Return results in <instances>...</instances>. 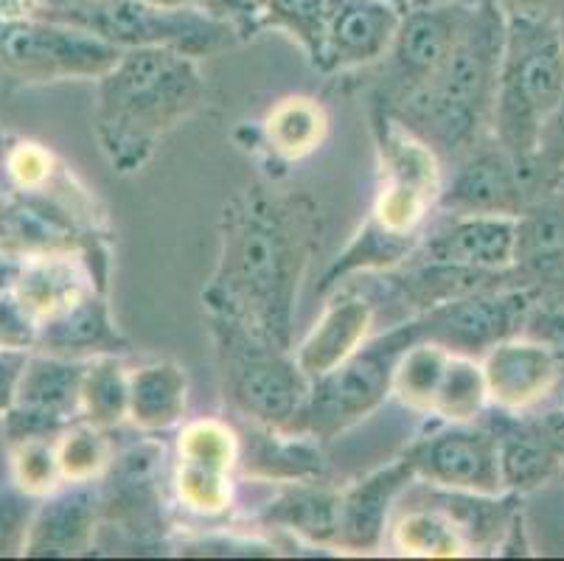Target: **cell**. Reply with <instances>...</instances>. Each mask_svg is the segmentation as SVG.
<instances>
[{
	"instance_id": "obj_1",
	"label": "cell",
	"mask_w": 564,
	"mask_h": 561,
	"mask_svg": "<svg viewBox=\"0 0 564 561\" xmlns=\"http://www.w3.org/2000/svg\"><path fill=\"white\" fill-rule=\"evenodd\" d=\"M321 236L323 211L312 194L245 185L219 214V256L199 295L203 312L292 348L299 292Z\"/></svg>"
},
{
	"instance_id": "obj_2",
	"label": "cell",
	"mask_w": 564,
	"mask_h": 561,
	"mask_svg": "<svg viewBox=\"0 0 564 561\" xmlns=\"http://www.w3.org/2000/svg\"><path fill=\"white\" fill-rule=\"evenodd\" d=\"M377 143V192L366 223L323 272L321 295L354 276H377L402 267L430 230L444 188V163L388 107L368 105Z\"/></svg>"
},
{
	"instance_id": "obj_3",
	"label": "cell",
	"mask_w": 564,
	"mask_h": 561,
	"mask_svg": "<svg viewBox=\"0 0 564 561\" xmlns=\"http://www.w3.org/2000/svg\"><path fill=\"white\" fill-rule=\"evenodd\" d=\"M205 79L194 56L127 48L96 79L94 136L112 172L138 174L172 130L199 110Z\"/></svg>"
},
{
	"instance_id": "obj_4",
	"label": "cell",
	"mask_w": 564,
	"mask_h": 561,
	"mask_svg": "<svg viewBox=\"0 0 564 561\" xmlns=\"http://www.w3.org/2000/svg\"><path fill=\"white\" fill-rule=\"evenodd\" d=\"M502 40L506 9L495 0H471L469 14L438 71L408 99L388 107L438 154L444 166H453L491 136Z\"/></svg>"
},
{
	"instance_id": "obj_5",
	"label": "cell",
	"mask_w": 564,
	"mask_h": 561,
	"mask_svg": "<svg viewBox=\"0 0 564 561\" xmlns=\"http://www.w3.org/2000/svg\"><path fill=\"white\" fill-rule=\"evenodd\" d=\"M564 96V37L545 14L506 12L491 136L531 169L547 118Z\"/></svg>"
},
{
	"instance_id": "obj_6",
	"label": "cell",
	"mask_w": 564,
	"mask_h": 561,
	"mask_svg": "<svg viewBox=\"0 0 564 561\" xmlns=\"http://www.w3.org/2000/svg\"><path fill=\"white\" fill-rule=\"evenodd\" d=\"M205 323L225 408L250 424L290 430L312 388L295 352L275 346L230 317L205 315Z\"/></svg>"
},
{
	"instance_id": "obj_7",
	"label": "cell",
	"mask_w": 564,
	"mask_h": 561,
	"mask_svg": "<svg viewBox=\"0 0 564 561\" xmlns=\"http://www.w3.org/2000/svg\"><path fill=\"white\" fill-rule=\"evenodd\" d=\"M43 18L79 25L116 48H174L203 60L242 43L239 31L199 7H155L150 0H96L76 7H48Z\"/></svg>"
},
{
	"instance_id": "obj_8",
	"label": "cell",
	"mask_w": 564,
	"mask_h": 561,
	"mask_svg": "<svg viewBox=\"0 0 564 561\" xmlns=\"http://www.w3.org/2000/svg\"><path fill=\"white\" fill-rule=\"evenodd\" d=\"M415 339L419 334L413 321H402L368 339L360 352H354L329 374L312 379L310 396L290 432H304L321 444H329L377 413L388 396H393V370Z\"/></svg>"
},
{
	"instance_id": "obj_9",
	"label": "cell",
	"mask_w": 564,
	"mask_h": 561,
	"mask_svg": "<svg viewBox=\"0 0 564 561\" xmlns=\"http://www.w3.org/2000/svg\"><path fill=\"white\" fill-rule=\"evenodd\" d=\"M121 48L79 25L43 14L0 18V74L25 85L99 79L116 65Z\"/></svg>"
},
{
	"instance_id": "obj_10",
	"label": "cell",
	"mask_w": 564,
	"mask_h": 561,
	"mask_svg": "<svg viewBox=\"0 0 564 561\" xmlns=\"http://www.w3.org/2000/svg\"><path fill=\"white\" fill-rule=\"evenodd\" d=\"M531 309V292L517 284H495L449 298L410 321L419 339L438 343L453 354L484 359L497 343L525 332Z\"/></svg>"
},
{
	"instance_id": "obj_11",
	"label": "cell",
	"mask_w": 564,
	"mask_h": 561,
	"mask_svg": "<svg viewBox=\"0 0 564 561\" xmlns=\"http://www.w3.org/2000/svg\"><path fill=\"white\" fill-rule=\"evenodd\" d=\"M469 7L471 0H449L441 7L408 9L388 54L366 68L373 71L371 105H399L438 71L458 37Z\"/></svg>"
},
{
	"instance_id": "obj_12",
	"label": "cell",
	"mask_w": 564,
	"mask_h": 561,
	"mask_svg": "<svg viewBox=\"0 0 564 561\" xmlns=\"http://www.w3.org/2000/svg\"><path fill=\"white\" fill-rule=\"evenodd\" d=\"M163 446L143 435L116 452L99 481L101 528L130 539L135 548H158L166 537L163 517Z\"/></svg>"
},
{
	"instance_id": "obj_13",
	"label": "cell",
	"mask_w": 564,
	"mask_h": 561,
	"mask_svg": "<svg viewBox=\"0 0 564 561\" xmlns=\"http://www.w3.org/2000/svg\"><path fill=\"white\" fill-rule=\"evenodd\" d=\"M415 481L435 488L471 494H500V455L491 424L478 421H438L415 435L402 452Z\"/></svg>"
},
{
	"instance_id": "obj_14",
	"label": "cell",
	"mask_w": 564,
	"mask_h": 561,
	"mask_svg": "<svg viewBox=\"0 0 564 561\" xmlns=\"http://www.w3.org/2000/svg\"><path fill=\"white\" fill-rule=\"evenodd\" d=\"M242 441L223 419L181 424L174 452V494L188 514L203 519L223 517L236 500Z\"/></svg>"
},
{
	"instance_id": "obj_15",
	"label": "cell",
	"mask_w": 564,
	"mask_h": 561,
	"mask_svg": "<svg viewBox=\"0 0 564 561\" xmlns=\"http://www.w3.org/2000/svg\"><path fill=\"white\" fill-rule=\"evenodd\" d=\"M540 192L531 169L522 166L495 136L453 163L438 197L441 216H520Z\"/></svg>"
},
{
	"instance_id": "obj_16",
	"label": "cell",
	"mask_w": 564,
	"mask_h": 561,
	"mask_svg": "<svg viewBox=\"0 0 564 561\" xmlns=\"http://www.w3.org/2000/svg\"><path fill=\"white\" fill-rule=\"evenodd\" d=\"M87 363L45 352L29 354L18 399L12 410L0 419L9 444L59 439L70 424L79 421L82 379H85Z\"/></svg>"
},
{
	"instance_id": "obj_17",
	"label": "cell",
	"mask_w": 564,
	"mask_h": 561,
	"mask_svg": "<svg viewBox=\"0 0 564 561\" xmlns=\"http://www.w3.org/2000/svg\"><path fill=\"white\" fill-rule=\"evenodd\" d=\"M402 14L384 0H329L310 65L323 76L371 68L391 48Z\"/></svg>"
},
{
	"instance_id": "obj_18",
	"label": "cell",
	"mask_w": 564,
	"mask_h": 561,
	"mask_svg": "<svg viewBox=\"0 0 564 561\" xmlns=\"http://www.w3.org/2000/svg\"><path fill=\"white\" fill-rule=\"evenodd\" d=\"M480 365L495 410L531 413L564 393V357L547 339L528 332L497 343Z\"/></svg>"
},
{
	"instance_id": "obj_19",
	"label": "cell",
	"mask_w": 564,
	"mask_h": 561,
	"mask_svg": "<svg viewBox=\"0 0 564 561\" xmlns=\"http://www.w3.org/2000/svg\"><path fill=\"white\" fill-rule=\"evenodd\" d=\"M486 421L497 435L502 492L525 497L562 477L564 430L551 410L509 413L489 408Z\"/></svg>"
},
{
	"instance_id": "obj_20",
	"label": "cell",
	"mask_w": 564,
	"mask_h": 561,
	"mask_svg": "<svg viewBox=\"0 0 564 561\" xmlns=\"http://www.w3.org/2000/svg\"><path fill=\"white\" fill-rule=\"evenodd\" d=\"M520 216H441L408 261L455 267L491 278H511Z\"/></svg>"
},
{
	"instance_id": "obj_21",
	"label": "cell",
	"mask_w": 564,
	"mask_h": 561,
	"mask_svg": "<svg viewBox=\"0 0 564 561\" xmlns=\"http://www.w3.org/2000/svg\"><path fill=\"white\" fill-rule=\"evenodd\" d=\"M511 284L533 303H564V194L542 185L517 219V261Z\"/></svg>"
},
{
	"instance_id": "obj_22",
	"label": "cell",
	"mask_w": 564,
	"mask_h": 561,
	"mask_svg": "<svg viewBox=\"0 0 564 561\" xmlns=\"http://www.w3.org/2000/svg\"><path fill=\"white\" fill-rule=\"evenodd\" d=\"M101 528L99 483H63L37 503L23 555L76 559L96 550Z\"/></svg>"
},
{
	"instance_id": "obj_23",
	"label": "cell",
	"mask_w": 564,
	"mask_h": 561,
	"mask_svg": "<svg viewBox=\"0 0 564 561\" xmlns=\"http://www.w3.org/2000/svg\"><path fill=\"white\" fill-rule=\"evenodd\" d=\"M415 472L402 455L382 470L360 477L340 492V525L337 548L348 553H373L382 548L391 531V517L408 488H413Z\"/></svg>"
},
{
	"instance_id": "obj_24",
	"label": "cell",
	"mask_w": 564,
	"mask_h": 561,
	"mask_svg": "<svg viewBox=\"0 0 564 561\" xmlns=\"http://www.w3.org/2000/svg\"><path fill=\"white\" fill-rule=\"evenodd\" d=\"M34 352L56 354L68 359L127 357L130 339L116 326L101 290H87L63 309L37 321V343Z\"/></svg>"
},
{
	"instance_id": "obj_25",
	"label": "cell",
	"mask_w": 564,
	"mask_h": 561,
	"mask_svg": "<svg viewBox=\"0 0 564 561\" xmlns=\"http://www.w3.org/2000/svg\"><path fill=\"white\" fill-rule=\"evenodd\" d=\"M373 323H377V306L371 298L337 287L335 292H329V303L315 326L292 348L301 370L310 379L329 374L332 368L346 363L354 352L366 346L371 339Z\"/></svg>"
},
{
	"instance_id": "obj_26",
	"label": "cell",
	"mask_w": 564,
	"mask_h": 561,
	"mask_svg": "<svg viewBox=\"0 0 564 561\" xmlns=\"http://www.w3.org/2000/svg\"><path fill=\"white\" fill-rule=\"evenodd\" d=\"M261 528H275L304 539L315 548H337L340 488L321 481L275 483V494L253 517Z\"/></svg>"
},
{
	"instance_id": "obj_27",
	"label": "cell",
	"mask_w": 564,
	"mask_h": 561,
	"mask_svg": "<svg viewBox=\"0 0 564 561\" xmlns=\"http://www.w3.org/2000/svg\"><path fill=\"white\" fill-rule=\"evenodd\" d=\"M248 430L239 432L242 452L239 470L245 477L261 483H290V481H321L326 477V457L323 444L304 432L273 430L245 421Z\"/></svg>"
},
{
	"instance_id": "obj_28",
	"label": "cell",
	"mask_w": 564,
	"mask_h": 561,
	"mask_svg": "<svg viewBox=\"0 0 564 561\" xmlns=\"http://www.w3.org/2000/svg\"><path fill=\"white\" fill-rule=\"evenodd\" d=\"M188 374L172 359L130 368V421L141 435H163L186 421Z\"/></svg>"
},
{
	"instance_id": "obj_29",
	"label": "cell",
	"mask_w": 564,
	"mask_h": 561,
	"mask_svg": "<svg viewBox=\"0 0 564 561\" xmlns=\"http://www.w3.org/2000/svg\"><path fill=\"white\" fill-rule=\"evenodd\" d=\"M87 290H99L82 253H45L23 259L14 281V295L34 321L63 309Z\"/></svg>"
},
{
	"instance_id": "obj_30",
	"label": "cell",
	"mask_w": 564,
	"mask_h": 561,
	"mask_svg": "<svg viewBox=\"0 0 564 561\" xmlns=\"http://www.w3.org/2000/svg\"><path fill=\"white\" fill-rule=\"evenodd\" d=\"M329 132V116L310 96H286L261 118V141L279 163H299L323 147Z\"/></svg>"
},
{
	"instance_id": "obj_31",
	"label": "cell",
	"mask_w": 564,
	"mask_h": 561,
	"mask_svg": "<svg viewBox=\"0 0 564 561\" xmlns=\"http://www.w3.org/2000/svg\"><path fill=\"white\" fill-rule=\"evenodd\" d=\"M391 544L404 555H422V559H453L469 555L464 537L458 533L444 511L427 503L424 497L410 503L397 522H391Z\"/></svg>"
},
{
	"instance_id": "obj_32",
	"label": "cell",
	"mask_w": 564,
	"mask_h": 561,
	"mask_svg": "<svg viewBox=\"0 0 564 561\" xmlns=\"http://www.w3.org/2000/svg\"><path fill=\"white\" fill-rule=\"evenodd\" d=\"M130 416V368L124 357H96L82 379L79 421L112 432Z\"/></svg>"
},
{
	"instance_id": "obj_33",
	"label": "cell",
	"mask_w": 564,
	"mask_h": 561,
	"mask_svg": "<svg viewBox=\"0 0 564 561\" xmlns=\"http://www.w3.org/2000/svg\"><path fill=\"white\" fill-rule=\"evenodd\" d=\"M449 357H453V352H447L438 343L415 339L413 346L399 357L397 370H393V399L413 413H433L435 393H438Z\"/></svg>"
},
{
	"instance_id": "obj_34",
	"label": "cell",
	"mask_w": 564,
	"mask_h": 561,
	"mask_svg": "<svg viewBox=\"0 0 564 561\" xmlns=\"http://www.w3.org/2000/svg\"><path fill=\"white\" fill-rule=\"evenodd\" d=\"M489 408V388H486L480 359L453 354L441 377L430 416L438 421H478Z\"/></svg>"
},
{
	"instance_id": "obj_35",
	"label": "cell",
	"mask_w": 564,
	"mask_h": 561,
	"mask_svg": "<svg viewBox=\"0 0 564 561\" xmlns=\"http://www.w3.org/2000/svg\"><path fill=\"white\" fill-rule=\"evenodd\" d=\"M112 450L110 432L76 421L56 439V457L65 483H99L110 466Z\"/></svg>"
},
{
	"instance_id": "obj_36",
	"label": "cell",
	"mask_w": 564,
	"mask_h": 561,
	"mask_svg": "<svg viewBox=\"0 0 564 561\" xmlns=\"http://www.w3.org/2000/svg\"><path fill=\"white\" fill-rule=\"evenodd\" d=\"M9 481L37 500L63 486V470L56 457V439H34L9 444Z\"/></svg>"
},
{
	"instance_id": "obj_37",
	"label": "cell",
	"mask_w": 564,
	"mask_h": 561,
	"mask_svg": "<svg viewBox=\"0 0 564 561\" xmlns=\"http://www.w3.org/2000/svg\"><path fill=\"white\" fill-rule=\"evenodd\" d=\"M329 0H264L259 18V31L275 29L290 34L304 48L306 56L315 54L321 23Z\"/></svg>"
},
{
	"instance_id": "obj_38",
	"label": "cell",
	"mask_w": 564,
	"mask_h": 561,
	"mask_svg": "<svg viewBox=\"0 0 564 561\" xmlns=\"http://www.w3.org/2000/svg\"><path fill=\"white\" fill-rule=\"evenodd\" d=\"M37 497L20 492L12 481L0 483V559L23 555L25 533L37 511Z\"/></svg>"
},
{
	"instance_id": "obj_39",
	"label": "cell",
	"mask_w": 564,
	"mask_h": 561,
	"mask_svg": "<svg viewBox=\"0 0 564 561\" xmlns=\"http://www.w3.org/2000/svg\"><path fill=\"white\" fill-rule=\"evenodd\" d=\"M564 169V96L558 101V107L553 110V116L547 118L545 130L540 136V147L531 161V174L536 180V185H545L547 180L556 172Z\"/></svg>"
},
{
	"instance_id": "obj_40",
	"label": "cell",
	"mask_w": 564,
	"mask_h": 561,
	"mask_svg": "<svg viewBox=\"0 0 564 561\" xmlns=\"http://www.w3.org/2000/svg\"><path fill=\"white\" fill-rule=\"evenodd\" d=\"M34 343H37V321L25 312L12 290L0 292V352L3 348L34 352Z\"/></svg>"
},
{
	"instance_id": "obj_41",
	"label": "cell",
	"mask_w": 564,
	"mask_h": 561,
	"mask_svg": "<svg viewBox=\"0 0 564 561\" xmlns=\"http://www.w3.org/2000/svg\"><path fill=\"white\" fill-rule=\"evenodd\" d=\"M197 7L205 9L212 18L225 20L239 31L242 43L253 40L259 31V18L264 0H197Z\"/></svg>"
},
{
	"instance_id": "obj_42",
	"label": "cell",
	"mask_w": 564,
	"mask_h": 561,
	"mask_svg": "<svg viewBox=\"0 0 564 561\" xmlns=\"http://www.w3.org/2000/svg\"><path fill=\"white\" fill-rule=\"evenodd\" d=\"M29 354L32 352H25V348H3L0 352V419L12 410L14 399H18Z\"/></svg>"
},
{
	"instance_id": "obj_43",
	"label": "cell",
	"mask_w": 564,
	"mask_h": 561,
	"mask_svg": "<svg viewBox=\"0 0 564 561\" xmlns=\"http://www.w3.org/2000/svg\"><path fill=\"white\" fill-rule=\"evenodd\" d=\"M531 553V542H528V528H525V511L511 522L509 533L497 548V555H528Z\"/></svg>"
},
{
	"instance_id": "obj_44",
	"label": "cell",
	"mask_w": 564,
	"mask_h": 561,
	"mask_svg": "<svg viewBox=\"0 0 564 561\" xmlns=\"http://www.w3.org/2000/svg\"><path fill=\"white\" fill-rule=\"evenodd\" d=\"M506 12H531L545 14V18H556L564 9V0H495Z\"/></svg>"
},
{
	"instance_id": "obj_45",
	"label": "cell",
	"mask_w": 564,
	"mask_h": 561,
	"mask_svg": "<svg viewBox=\"0 0 564 561\" xmlns=\"http://www.w3.org/2000/svg\"><path fill=\"white\" fill-rule=\"evenodd\" d=\"M45 0H0V18H20V14H37Z\"/></svg>"
},
{
	"instance_id": "obj_46",
	"label": "cell",
	"mask_w": 564,
	"mask_h": 561,
	"mask_svg": "<svg viewBox=\"0 0 564 561\" xmlns=\"http://www.w3.org/2000/svg\"><path fill=\"white\" fill-rule=\"evenodd\" d=\"M9 481V441L3 424H0V483Z\"/></svg>"
},
{
	"instance_id": "obj_47",
	"label": "cell",
	"mask_w": 564,
	"mask_h": 561,
	"mask_svg": "<svg viewBox=\"0 0 564 561\" xmlns=\"http://www.w3.org/2000/svg\"><path fill=\"white\" fill-rule=\"evenodd\" d=\"M155 7H169V9H181V7H197V0H150Z\"/></svg>"
},
{
	"instance_id": "obj_48",
	"label": "cell",
	"mask_w": 564,
	"mask_h": 561,
	"mask_svg": "<svg viewBox=\"0 0 564 561\" xmlns=\"http://www.w3.org/2000/svg\"><path fill=\"white\" fill-rule=\"evenodd\" d=\"M547 410H551L553 419H556L558 424H562V430H564V393L558 396V399L553 401V404H547Z\"/></svg>"
},
{
	"instance_id": "obj_49",
	"label": "cell",
	"mask_w": 564,
	"mask_h": 561,
	"mask_svg": "<svg viewBox=\"0 0 564 561\" xmlns=\"http://www.w3.org/2000/svg\"><path fill=\"white\" fill-rule=\"evenodd\" d=\"M76 3H96V0H45L43 9H48V7H76ZM43 9H40V12H43Z\"/></svg>"
},
{
	"instance_id": "obj_50",
	"label": "cell",
	"mask_w": 564,
	"mask_h": 561,
	"mask_svg": "<svg viewBox=\"0 0 564 561\" xmlns=\"http://www.w3.org/2000/svg\"><path fill=\"white\" fill-rule=\"evenodd\" d=\"M410 9H427V7H441V3H449V0H408Z\"/></svg>"
},
{
	"instance_id": "obj_51",
	"label": "cell",
	"mask_w": 564,
	"mask_h": 561,
	"mask_svg": "<svg viewBox=\"0 0 564 561\" xmlns=\"http://www.w3.org/2000/svg\"><path fill=\"white\" fill-rule=\"evenodd\" d=\"M545 185H551V188H556V192H562V194H564V169H562V172L553 174V177L547 180Z\"/></svg>"
},
{
	"instance_id": "obj_52",
	"label": "cell",
	"mask_w": 564,
	"mask_h": 561,
	"mask_svg": "<svg viewBox=\"0 0 564 561\" xmlns=\"http://www.w3.org/2000/svg\"><path fill=\"white\" fill-rule=\"evenodd\" d=\"M384 3H391V7L402 9V12H408V9H410V3H408V0H384Z\"/></svg>"
},
{
	"instance_id": "obj_53",
	"label": "cell",
	"mask_w": 564,
	"mask_h": 561,
	"mask_svg": "<svg viewBox=\"0 0 564 561\" xmlns=\"http://www.w3.org/2000/svg\"><path fill=\"white\" fill-rule=\"evenodd\" d=\"M558 481H562V483H564V466H562V477H558Z\"/></svg>"
}]
</instances>
